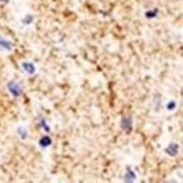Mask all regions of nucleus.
Here are the masks:
<instances>
[{"label": "nucleus", "instance_id": "1", "mask_svg": "<svg viewBox=\"0 0 183 183\" xmlns=\"http://www.w3.org/2000/svg\"><path fill=\"white\" fill-rule=\"evenodd\" d=\"M8 88H9V91L11 92V94L15 97L20 96L21 94V89H20V85L14 81H11L8 84Z\"/></svg>", "mask_w": 183, "mask_h": 183}, {"label": "nucleus", "instance_id": "2", "mask_svg": "<svg viewBox=\"0 0 183 183\" xmlns=\"http://www.w3.org/2000/svg\"><path fill=\"white\" fill-rule=\"evenodd\" d=\"M132 121L131 117H128V118H125L124 117L121 123H122V127H123V129L129 131L132 128Z\"/></svg>", "mask_w": 183, "mask_h": 183}, {"label": "nucleus", "instance_id": "3", "mask_svg": "<svg viewBox=\"0 0 183 183\" xmlns=\"http://www.w3.org/2000/svg\"><path fill=\"white\" fill-rule=\"evenodd\" d=\"M23 69L29 74H34L36 71V68L33 63H22Z\"/></svg>", "mask_w": 183, "mask_h": 183}, {"label": "nucleus", "instance_id": "4", "mask_svg": "<svg viewBox=\"0 0 183 183\" xmlns=\"http://www.w3.org/2000/svg\"><path fill=\"white\" fill-rule=\"evenodd\" d=\"M177 150H178V145L176 143H171V145L166 149V152L169 154L171 156H174L177 154Z\"/></svg>", "mask_w": 183, "mask_h": 183}, {"label": "nucleus", "instance_id": "5", "mask_svg": "<svg viewBox=\"0 0 183 183\" xmlns=\"http://www.w3.org/2000/svg\"><path fill=\"white\" fill-rule=\"evenodd\" d=\"M0 46H2L3 48L9 51L12 48V44L9 41H8L7 40H5V39H3V37L0 36Z\"/></svg>", "mask_w": 183, "mask_h": 183}, {"label": "nucleus", "instance_id": "6", "mask_svg": "<svg viewBox=\"0 0 183 183\" xmlns=\"http://www.w3.org/2000/svg\"><path fill=\"white\" fill-rule=\"evenodd\" d=\"M52 143V140L49 137H44L40 140V145L42 147H47Z\"/></svg>", "mask_w": 183, "mask_h": 183}, {"label": "nucleus", "instance_id": "7", "mask_svg": "<svg viewBox=\"0 0 183 183\" xmlns=\"http://www.w3.org/2000/svg\"><path fill=\"white\" fill-rule=\"evenodd\" d=\"M18 132L20 133V136L22 138H26V136H27V132H26V129L23 127H21L20 128L18 129Z\"/></svg>", "mask_w": 183, "mask_h": 183}, {"label": "nucleus", "instance_id": "8", "mask_svg": "<svg viewBox=\"0 0 183 183\" xmlns=\"http://www.w3.org/2000/svg\"><path fill=\"white\" fill-rule=\"evenodd\" d=\"M156 14H157V10H155V11H149L146 13V16L149 18H152L156 16Z\"/></svg>", "mask_w": 183, "mask_h": 183}, {"label": "nucleus", "instance_id": "9", "mask_svg": "<svg viewBox=\"0 0 183 183\" xmlns=\"http://www.w3.org/2000/svg\"><path fill=\"white\" fill-rule=\"evenodd\" d=\"M32 20H33V17H32L31 15H28V16H26V17L24 19L23 22L25 24H30L31 23Z\"/></svg>", "mask_w": 183, "mask_h": 183}, {"label": "nucleus", "instance_id": "10", "mask_svg": "<svg viewBox=\"0 0 183 183\" xmlns=\"http://www.w3.org/2000/svg\"><path fill=\"white\" fill-rule=\"evenodd\" d=\"M41 124H42L43 128L45 129V130H46V132H49V127L46 126V123H45V121H44V120L41 121Z\"/></svg>", "mask_w": 183, "mask_h": 183}, {"label": "nucleus", "instance_id": "11", "mask_svg": "<svg viewBox=\"0 0 183 183\" xmlns=\"http://www.w3.org/2000/svg\"><path fill=\"white\" fill-rule=\"evenodd\" d=\"M175 106H176V104H175L174 101L173 102H170L169 105H168V109L169 110H172L173 108H175Z\"/></svg>", "mask_w": 183, "mask_h": 183}]
</instances>
